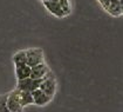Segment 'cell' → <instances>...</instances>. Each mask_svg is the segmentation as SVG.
Segmentation results:
<instances>
[{"mask_svg":"<svg viewBox=\"0 0 123 112\" xmlns=\"http://www.w3.org/2000/svg\"><path fill=\"white\" fill-rule=\"evenodd\" d=\"M103 9L113 17L122 15V9L120 5V0H97Z\"/></svg>","mask_w":123,"mask_h":112,"instance_id":"obj_3","label":"cell"},{"mask_svg":"<svg viewBox=\"0 0 123 112\" xmlns=\"http://www.w3.org/2000/svg\"><path fill=\"white\" fill-rule=\"evenodd\" d=\"M18 91H19V99H20V103H21V106H22V107L33 104L32 92H28V91H20V90H18Z\"/></svg>","mask_w":123,"mask_h":112,"instance_id":"obj_10","label":"cell"},{"mask_svg":"<svg viewBox=\"0 0 123 112\" xmlns=\"http://www.w3.org/2000/svg\"><path fill=\"white\" fill-rule=\"evenodd\" d=\"M50 73H52V71L46 63H41L39 65L31 67V78H33V79H43Z\"/></svg>","mask_w":123,"mask_h":112,"instance_id":"obj_6","label":"cell"},{"mask_svg":"<svg viewBox=\"0 0 123 112\" xmlns=\"http://www.w3.org/2000/svg\"><path fill=\"white\" fill-rule=\"evenodd\" d=\"M42 79H33V78H26L22 80H18V85L17 89L20 91H28V92H33L34 90H37L40 87Z\"/></svg>","mask_w":123,"mask_h":112,"instance_id":"obj_5","label":"cell"},{"mask_svg":"<svg viewBox=\"0 0 123 112\" xmlns=\"http://www.w3.org/2000/svg\"><path fill=\"white\" fill-rule=\"evenodd\" d=\"M120 5H121V9H122V14H123V0H120Z\"/></svg>","mask_w":123,"mask_h":112,"instance_id":"obj_14","label":"cell"},{"mask_svg":"<svg viewBox=\"0 0 123 112\" xmlns=\"http://www.w3.org/2000/svg\"><path fill=\"white\" fill-rule=\"evenodd\" d=\"M15 75L18 80H22L31 77V66H28L27 64L24 65L15 66Z\"/></svg>","mask_w":123,"mask_h":112,"instance_id":"obj_9","label":"cell"},{"mask_svg":"<svg viewBox=\"0 0 123 112\" xmlns=\"http://www.w3.org/2000/svg\"><path fill=\"white\" fill-rule=\"evenodd\" d=\"M6 97L7 94H2L0 96V112H10L6 105Z\"/></svg>","mask_w":123,"mask_h":112,"instance_id":"obj_13","label":"cell"},{"mask_svg":"<svg viewBox=\"0 0 123 112\" xmlns=\"http://www.w3.org/2000/svg\"><path fill=\"white\" fill-rule=\"evenodd\" d=\"M57 1H59L61 8L63 9L65 14L68 15V14L70 13V2H69V0H57Z\"/></svg>","mask_w":123,"mask_h":112,"instance_id":"obj_12","label":"cell"},{"mask_svg":"<svg viewBox=\"0 0 123 112\" xmlns=\"http://www.w3.org/2000/svg\"><path fill=\"white\" fill-rule=\"evenodd\" d=\"M6 105L10 112H22L24 107L21 106L19 99V91L15 87L13 91H11L6 97Z\"/></svg>","mask_w":123,"mask_h":112,"instance_id":"obj_1","label":"cell"},{"mask_svg":"<svg viewBox=\"0 0 123 112\" xmlns=\"http://www.w3.org/2000/svg\"><path fill=\"white\" fill-rule=\"evenodd\" d=\"M39 89L41 91H43L47 96H49L50 98L54 97V94L56 92V80H55V77L53 75V73H50L46 78L42 79Z\"/></svg>","mask_w":123,"mask_h":112,"instance_id":"obj_4","label":"cell"},{"mask_svg":"<svg viewBox=\"0 0 123 112\" xmlns=\"http://www.w3.org/2000/svg\"><path fill=\"white\" fill-rule=\"evenodd\" d=\"M32 97H33V104L38 105V106H43L50 103V100L53 98H50L49 96L45 93L43 91H41L40 89H37L32 92Z\"/></svg>","mask_w":123,"mask_h":112,"instance_id":"obj_8","label":"cell"},{"mask_svg":"<svg viewBox=\"0 0 123 112\" xmlns=\"http://www.w3.org/2000/svg\"><path fill=\"white\" fill-rule=\"evenodd\" d=\"M26 57H27V65L31 67L39 65L41 63H45L43 61V59H45L43 51H42V48H39V47L26 50Z\"/></svg>","mask_w":123,"mask_h":112,"instance_id":"obj_2","label":"cell"},{"mask_svg":"<svg viewBox=\"0 0 123 112\" xmlns=\"http://www.w3.org/2000/svg\"><path fill=\"white\" fill-rule=\"evenodd\" d=\"M43 5L46 6V8H47L52 14H54L57 18H63V17H66L63 9L61 8V6H60V4H59L57 0H46V1H43Z\"/></svg>","mask_w":123,"mask_h":112,"instance_id":"obj_7","label":"cell"},{"mask_svg":"<svg viewBox=\"0 0 123 112\" xmlns=\"http://www.w3.org/2000/svg\"><path fill=\"white\" fill-rule=\"evenodd\" d=\"M13 63L15 66L24 65L27 64V57H26V50L22 51H18L14 56H13Z\"/></svg>","mask_w":123,"mask_h":112,"instance_id":"obj_11","label":"cell"}]
</instances>
